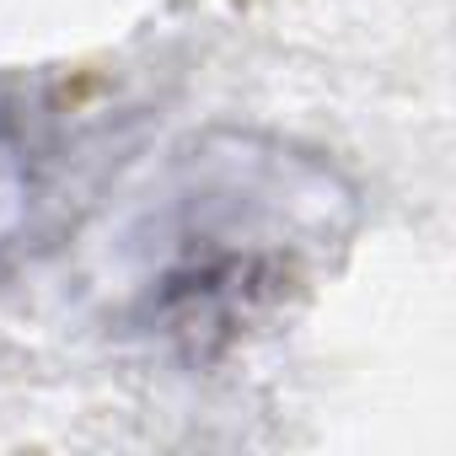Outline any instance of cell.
<instances>
[{"label":"cell","mask_w":456,"mask_h":456,"mask_svg":"<svg viewBox=\"0 0 456 456\" xmlns=\"http://www.w3.org/2000/svg\"><path fill=\"white\" fill-rule=\"evenodd\" d=\"M22 209V167H17V151L0 134V237L12 232V220Z\"/></svg>","instance_id":"cell-2"},{"label":"cell","mask_w":456,"mask_h":456,"mask_svg":"<svg viewBox=\"0 0 456 456\" xmlns=\"http://www.w3.org/2000/svg\"><path fill=\"white\" fill-rule=\"evenodd\" d=\"M354 225V188L269 134H199L124 204L102 258L113 317L167 349L220 354L264 328Z\"/></svg>","instance_id":"cell-1"}]
</instances>
